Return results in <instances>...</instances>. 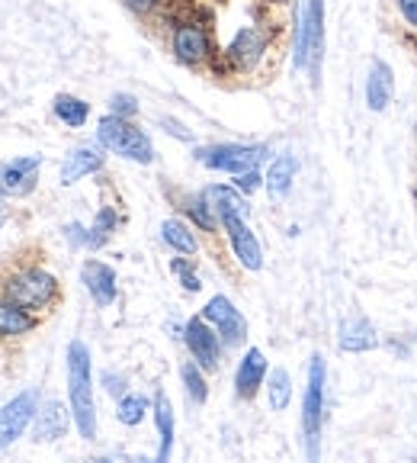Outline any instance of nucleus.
<instances>
[{
  "mask_svg": "<svg viewBox=\"0 0 417 463\" xmlns=\"http://www.w3.org/2000/svg\"><path fill=\"white\" fill-rule=\"evenodd\" d=\"M235 187L241 190L245 196H251L254 190H260L264 187V174L257 171V167H251V171H241V174H235Z\"/></svg>",
  "mask_w": 417,
  "mask_h": 463,
  "instance_id": "obj_33",
  "label": "nucleus"
},
{
  "mask_svg": "<svg viewBox=\"0 0 417 463\" xmlns=\"http://www.w3.org/2000/svg\"><path fill=\"white\" fill-rule=\"evenodd\" d=\"M107 148L100 142H84V145H74L71 152L65 155V165H61V184L71 187V184L84 181L90 174H97L107 161Z\"/></svg>",
  "mask_w": 417,
  "mask_h": 463,
  "instance_id": "obj_13",
  "label": "nucleus"
},
{
  "mask_svg": "<svg viewBox=\"0 0 417 463\" xmlns=\"http://www.w3.org/2000/svg\"><path fill=\"white\" fill-rule=\"evenodd\" d=\"M74 425V412L58 399H49L36 409V438L39 441H61Z\"/></svg>",
  "mask_w": 417,
  "mask_h": 463,
  "instance_id": "obj_18",
  "label": "nucleus"
},
{
  "mask_svg": "<svg viewBox=\"0 0 417 463\" xmlns=\"http://www.w3.org/2000/svg\"><path fill=\"white\" fill-rule=\"evenodd\" d=\"M100 383L113 399H119V396H125V392H129V380H125L123 373H113V370H107V373L100 376Z\"/></svg>",
  "mask_w": 417,
  "mask_h": 463,
  "instance_id": "obj_34",
  "label": "nucleus"
},
{
  "mask_svg": "<svg viewBox=\"0 0 417 463\" xmlns=\"http://www.w3.org/2000/svg\"><path fill=\"white\" fill-rule=\"evenodd\" d=\"M324 386H328V364L321 354H311L309 361V383L302 396V434L309 460L321 457V431H324Z\"/></svg>",
  "mask_w": 417,
  "mask_h": 463,
  "instance_id": "obj_3",
  "label": "nucleus"
},
{
  "mask_svg": "<svg viewBox=\"0 0 417 463\" xmlns=\"http://www.w3.org/2000/svg\"><path fill=\"white\" fill-rule=\"evenodd\" d=\"M123 4L132 10V14L148 16V14H154V10H158V7H164L167 0H123Z\"/></svg>",
  "mask_w": 417,
  "mask_h": 463,
  "instance_id": "obj_36",
  "label": "nucleus"
},
{
  "mask_svg": "<svg viewBox=\"0 0 417 463\" xmlns=\"http://www.w3.org/2000/svg\"><path fill=\"white\" fill-rule=\"evenodd\" d=\"M222 232L241 268L245 270L264 268V248H260L257 235H254L251 225H247V216H222Z\"/></svg>",
  "mask_w": 417,
  "mask_h": 463,
  "instance_id": "obj_11",
  "label": "nucleus"
},
{
  "mask_svg": "<svg viewBox=\"0 0 417 463\" xmlns=\"http://www.w3.org/2000/svg\"><path fill=\"white\" fill-rule=\"evenodd\" d=\"M109 113L123 116V119H135V116H138V100L132 94H113V97H109Z\"/></svg>",
  "mask_w": 417,
  "mask_h": 463,
  "instance_id": "obj_32",
  "label": "nucleus"
},
{
  "mask_svg": "<svg viewBox=\"0 0 417 463\" xmlns=\"http://www.w3.org/2000/svg\"><path fill=\"white\" fill-rule=\"evenodd\" d=\"M171 52L187 68H202L206 61L216 58V45H212V36H208V26H202L199 20H183L173 26Z\"/></svg>",
  "mask_w": 417,
  "mask_h": 463,
  "instance_id": "obj_7",
  "label": "nucleus"
},
{
  "mask_svg": "<svg viewBox=\"0 0 417 463\" xmlns=\"http://www.w3.org/2000/svg\"><path fill=\"white\" fill-rule=\"evenodd\" d=\"M202 196H206V203L218 216V222H222V216H247V213H251V203H247V196L241 194L235 184H231V187L212 184V187L202 190Z\"/></svg>",
  "mask_w": 417,
  "mask_h": 463,
  "instance_id": "obj_20",
  "label": "nucleus"
},
{
  "mask_svg": "<svg viewBox=\"0 0 417 463\" xmlns=\"http://www.w3.org/2000/svg\"><path fill=\"white\" fill-rule=\"evenodd\" d=\"M36 396L32 392H20L7 405H0V450L10 448L16 438H23V431L29 428V421L36 419Z\"/></svg>",
  "mask_w": 417,
  "mask_h": 463,
  "instance_id": "obj_12",
  "label": "nucleus"
},
{
  "mask_svg": "<svg viewBox=\"0 0 417 463\" xmlns=\"http://www.w3.org/2000/svg\"><path fill=\"white\" fill-rule=\"evenodd\" d=\"M414 132H417V126H414Z\"/></svg>",
  "mask_w": 417,
  "mask_h": 463,
  "instance_id": "obj_43",
  "label": "nucleus"
},
{
  "mask_svg": "<svg viewBox=\"0 0 417 463\" xmlns=\"http://www.w3.org/2000/svg\"><path fill=\"white\" fill-rule=\"evenodd\" d=\"M148 412H152V399L142 396V392H125V396H119V405H116V419L123 421L125 428L142 425Z\"/></svg>",
  "mask_w": 417,
  "mask_h": 463,
  "instance_id": "obj_29",
  "label": "nucleus"
},
{
  "mask_svg": "<svg viewBox=\"0 0 417 463\" xmlns=\"http://www.w3.org/2000/svg\"><path fill=\"white\" fill-rule=\"evenodd\" d=\"M161 239H164L167 248H173L177 254H187V258H193L199 251V239H196L193 225H187L183 219H164L161 222Z\"/></svg>",
  "mask_w": 417,
  "mask_h": 463,
  "instance_id": "obj_24",
  "label": "nucleus"
},
{
  "mask_svg": "<svg viewBox=\"0 0 417 463\" xmlns=\"http://www.w3.org/2000/svg\"><path fill=\"white\" fill-rule=\"evenodd\" d=\"M152 412H154V425L161 434V448H158V460L167 463L173 450V431H177V421H173V405L167 399V392H154L152 399Z\"/></svg>",
  "mask_w": 417,
  "mask_h": 463,
  "instance_id": "obj_23",
  "label": "nucleus"
},
{
  "mask_svg": "<svg viewBox=\"0 0 417 463\" xmlns=\"http://www.w3.org/2000/svg\"><path fill=\"white\" fill-rule=\"evenodd\" d=\"M42 167L39 155H26V158H14L7 165H0V196H20L36 187V174Z\"/></svg>",
  "mask_w": 417,
  "mask_h": 463,
  "instance_id": "obj_15",
  "label": "nucleus"
},
{
  "mask_svg": "<svg viewBox=\"0 0 417 463\" xmlns=\"http://www.w3.org/2000/svg\"><path fill=\"white\" fill-rule=\"evenodd\" d=\"M324 58V0H305L299 29H295V68L309 71L311 80H318Z\"/></svg>",
  "mask_w": 417,
  "mask_h": 463,
  "instance_id": "obj_4",
  "label": "nucleus"
},
{
  "mask_svg": "<svg viewBox=\"0 0 417 463\" xmlns=\"http://www.w3.org/2000/svg\"><path fill=\"white\" fill-rule=\"evenodd\" d=\"M266 49H270V36H266L260 26H245L237 29L235 39L228 43V49L222 52V58L228 61L231 71L237 74H247L264 61Z\"/></svg>",
  "mask_w": 417,
  "mask_h": 463,
  "instance_id": "obj_9",
  "label": "nucleus"
},
{
  "mask_svg": "<svg viewBox=\"0 0 417 463\" xmlns=\"http://www.w3.org/2000/svg\"><path fill=\"white\" fill-rule=\"evenodd\" d=\"M295 171H299V161H295V155H289V152L276 155V158L270 161V167H266V177H264L266 194L276 196V200H283V196L292 190Z\"/></svg>",
  "mask_w": 417,
  "mask_h": 463,
  "instance_id": "obj_22",
  "label": "nucleus"
},
{
  "mask_svg": "<svg viewBox=\"0 0 417 463\" xmlns=\"http://www.w3.org/2000/svg\"><path fill=\"white\" fill-rule=\"evenodd\" d=\"M181 380H183V390H187V399L196 405H202L208 399V380H206V370L199 367L196 361H187L181 367Z\"/></svg>",
  "mask_w": 417,
  "mask_h": 463,
  "instance_id": "obj_30",
  "label": "nucleus"
},
{
  "mask_svg": "<svg viewBox=\"0 0 417 463\" xmlns=\"http://www.w3.org/2000/svg\"><path fill=\"white\" fill-rule=\"evenodd\" d=\"M199 316L206 318L208 326L216 328L225 347H237L241 341L247 338V322H245V316H241V309H235V303H231L228 297H222V293L208 299V303L202 306Z\"/></svg>",
  "mask_w": 417,
  "mask_h": 463,
  "instance_id": "obj_10",
  "label": "nucleus"
},
{
  "mask_svg": "<svg viewBox=\"0 0 417 463\" xmlns=\"http://www.w3.org/2000/svg\"><path fill=\"white\" fill-rule=\"evenodd\" d=\"M36 312L26 309V306L14 303V299H0V338H20L36 328Z\"/></svg>",
  "mask_w": 417,
  "mask_h": 463,
  "instance_id": "obj_21",
  "label": "nucleus"
},
{
  "mask_svg": "<svg viewBox=\"0 0 417 463\" xmlns=\"http://www.w3.org/2000/svg\"><path fill=\"white\" fill-rule=\"evenodd\" d=\"M7 222V206H4V196H0V225Z\"/></svg>",
  "mask_w": 417,
  "mask_h": 463,
  "instance_id": "obj_38",
  "label": "nucleus"
},
{
  "mask_svg": "<svg viewBox=\"0 0 417 463\" xmlns=\"http://www.w3.org/2000/svg\"><path fill=\"white\" fill-rule=\"evenodd\" d=\"M183 345H187L190 357L199 364L206 373H216L218 364H222V338L212 326H208L206 318L196 316L190 318L187 326H183Z\"/></svg>",
  "mask_w": 417,
  "mask_h": 463,
  "instance_id": "obj_8",
  "label": "nucleus"
},
{
  "mask_svg": "<svg viewBox=\"0 0 417 463\" xmlns=\"http://www.w3.org/2000/svg\"><path fill=\"white\" fill-rule=\"evenodd\" d=\"M392 97H395V71H392L389 61L373 58L369 78H366V107L373 109V113H385Z\"/></svg>",
  "mask_w": 417,
  "mask_h": 463,
  "instance_id": "obj_17",
  "label": "nucleus"
},
{
  "mask_svg": "<svg viewBox=\"0 0 417 463\" xmlns=\"http://www.w3.org/2000/svg\"><path fill=\"white\" fill-rule=\"evenodd\" d=\"M414 341H417V335H414Z\"/></svg>",
  "mask_w": 417,
  "mask_h": 463,
  "instance_id": "obj_42",
  "label": "nucleus"
},
{
  "mask_svg": "<svg viewBox=\"0 0 417 463\" xmlns=\"http://www.w3.org/2000/svg\"><path fill=\"white\" fill-rule=\"evenodd\" d=\"M58 293H61V287H58L55 274H49L45 268H26L4 283V297L32 312L49 309L58 299Z\"/></svg>",
  "mask_w": 417,
  "mask_h": 463,
  "instance_id": "obj_5",
  "label": "nucleus"
},
{
  "mask_svg": "<svg viewBox=\"0 0 417 463\" xmlns=\"http://www.w3.org/2000/svg\"><path fill=\"white\" fill-rule=\"evenodd\" d=\"M183 213L190 216V225H196L199 232H208V235H216V229H222V222H218V216L212 213V206L206 203V196H187L181 206Z\"/></svg>",
  "mask_w": 417,
  "mask_h": 463,
  "instance_id": "obj_28",
  "label": "nucleus"
},
{
  "mask_svg": "<svg viewBox=\"0 0 417 463\" xmlns=\"http://www.w3.org/2000/svg\"><path fill=\"white\" fill-rule=\"evenodd\" d=\"M171 270H173L177 277H181V283H183V289H187V293H199V289H202L199 274H196L193 264H190L187 258H173V260H171Z\"/></svg>",
  "mask_w": 417,
  "mask_h": 463,
  "instance_id": "obj_31",
  "label": "nucleus"
},
{
  "mask_svg": "<svg viewBox=\"0 0 417 463\" xmlns=\"http://www.w3.org/2000/svg\"><path fill=\"white\" fill-rule=\"evenodd\" d=\"M414 200H417V187H414Z\"/></svg>",
  "mask_w": 417,
  "mask_h": 463,
  "instance_id": "obj_41",
  "label": "nucleus"
},
{
  "mask_svg": "<svg viewBox=\"0 0 417 463\" xmlns=\"http://www.w3.org/2000/svg\"><path fill=\"white\" fill-rule=\"evenodd\" d=\"M97 142L107 148V152L119 155L125 161H135V165H152L154 161V142L144 129H138L132 119L107 113L97 123Z\"/></svg>",
  "mask_w": 417,
  "mask_h": 463,
  "instance_id": "obj_2",
  "label": "nucleus"
},
{
  "mask_svg": "<svg viewBox=\"0 0 417 463\" xmlns=\"http://www.w3.org/2000/svg\"><path fill=\"white\" fill-rule=\"evenodd\" d=\"M119 229V213H116V206H100L94 216V222L87 225V245L90 251H97V248H103L109 239H113V232Z\"/></svg>",
  "mask_w": 417,
  "mask_h": 463,
  "instance_id": "obj_25",
  "label": "nucleus"
},
{
  "mask_svg": "<svg viewBox=\"0 0 417 463\" xmlns=\"http://www.w3.org/2000/svg\"><path fill=\"white\" fill-rule=\"evenodd\" d=\"M266 4H286V0H266Z\"/></svg>",
  "mask_w": 417,
  "mask_h": 463,
  "instance_id": "obj_40",
  "label": "nucleus"
},
{
  "mask_svg": "<svg viewBox=\"0 0 417 463\" xmlns=\"http://www.w3.org/2000/svg\"><path fill=\"white\" fill-rule=\"evenodd\" d=\"M338 347L347 351V354H366V351H375L379 347V332L369 318H347L338 332Z\"/></svg>",
  "mask_w": 417,
  "mask_h": 463,
  "instance_id": "obj_19",
  "label": "nucleus"
},
{
  "mask_svg": "<svg viewBox=\"0 0 417 463\" xmlns=\"http://www.w3.org/2000/svg\"><path fill=\"white\" fill-rule=\"evenodd\" d=\"M161 126H164V129L171 132V136L183 138V142H193V132H187V129H183V126L177 123V119H167V116H164V119H161Z\"/></svg>",
  "mask_w": 417,
  "mask_h": 463,
  "instance_id": "obj_37",
  "label": "nucleus"
},
{
  "mask_svg": "<svg viewBox=\"0 0 417 463\" xmlns=\"http://www.w3.org/2000/svg\"><path fill=\"white\" fill-rule=\"evenodd\" d=\"M266 402L273 412H286L292 402V376L286 367H273L266 373Z\"/></svg>",
  "mask_w": 417,
  "mask_h": 463,
  "instance_id": "obj_26",
  "label": "nucleus"
},
{
  "mask_svg": "<svg viewBox=\"0 0 417 463\" xmlns=\"http://www.w3.org/2000/svg\"><path fill=\"white\" fill-rule=\"evenodd\" d=\"M270 155L266 145H208V148H199L196 158H199L202 167L208 171H225V174H241L251 171V167H260V161Z\"/></svg>",
  "mask_w": 417,
  "mask_h": 463,
  "instance_id": "obj_6",
  "label": "nucleus"
},
{
  "mask_svg": "<svg viewBox=\"0 0 417 463\" xmlns=\"http://www.w3.org/2000/svg\"><path fill=\"white\" fill-rule=\"evenodd\" d=\"M398 14H402V20L408 23L411 33H417V0H395Z\"/></svg>",
  "mask_w": 417,
  "mask_h": 463,
  "instance_id": "obj_35",
  "label": "nucleus"
},
{
  "mask_svg": "<svg viewBox=\"0 0 417 463\" xmlns=\"http://www.w3.org/2000/svg\"><path fill=\"white\" fill-rule=\"evenodd\" d=\"M80 280H84L87 293L94 297V303L100 306V309L113 306L116 297H119V277H116V270L97 258L84 260V268H80Z\"/></svg>",
  "mask_w": 417,
  "mask_h": 463,
  "instance_id": "obj_14",
  "label": "nucleus"
},
{
  "mask_svg": "<svg viewBox=\"0 0 417 463\" xmlns=\"http://www.w3.org/2000/svg\"><path fill=\"white\" fill-rule=\"evenodd\" d=\"M266 373H270V367H266V354L260 351V347H247L245 357H241V364H237V370H235L237 399L257 396L260 386L266 383Z\"/></svg>",
  "mask_w": 417,
  "mask_h": 463,
  "instance_id": "obj_16",
  "label": "nucleus"
},
{
  "mask_svg": "<svg viewBox=\"0 0 417 463\" xmlns=\"http://www.w3.org/2000/svg\"><path fill=\"white\" fill-rule=\"evenodd\" d=\"M404 39H408V43H411V49L417 52V33H408V36H404Z\"/></svg>",
  "mask_w": 417,
  "mask_h": 463,
  "instance_id": "obj_39",
  "label": "nucleus"
},
{
  "mask_svg": "<svg viewBox=\"0 0 417 463\" xmlns=\"http://www.w3.org/2000/svg\"><path fill=\"white\" fill-rule=\"evenodd\" d=\"M68 399H71L74 428L84 441L97 438V399H94V367H90V347L84 341L68 345Z\"/></svg>",
  "mask_w": 417,
  "mask_h": 463,
  "instance_id": "obj_1",
  "label": "nucleus"
},
{
  "mask_svg": "<svg viewBox=\"0 0 417 463\" xmlns=\"http://www.w3.org/2000/svg\"><path fill=\"white\" fill-rule=\"evenodd\" d=\"M55 116L65 126H71V129H80V126H87V119H90V103L80 100V97H74V94H58Z\"/></svg>",
  "mask_w": 417,
  "mask_h": 463,
  "instance_id": "obj_27",
  "label": "nucleus"
}]
</instances>
